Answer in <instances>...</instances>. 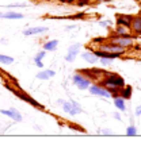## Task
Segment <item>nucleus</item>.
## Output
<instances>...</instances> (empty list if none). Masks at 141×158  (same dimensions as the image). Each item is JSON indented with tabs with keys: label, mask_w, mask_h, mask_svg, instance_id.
<instances>
[{
	"label": "nucleus",
	"mask_w": 141,
	"mask_h": 158,
	"mask_svg": "<svg viewBox=\"0 0 141 158\" xmlns=\"http://www.w3.org/2000/svg\"><path fill=\"white\" fill-rule=\"evenodd\" d=\"M57 45H59V41H57V39H53V41L46 42V44L43 45V49H45V50H49V52H53V50H56Z\"/></svg>",
	"instance_id": "17"
},
{
	"label": "nucleus",
	"mask_w": 141,
	"mask_h": 158,
	"mask_svg": "<svg viewBox=\"0 0 141 158\" xmlns=\"http://www.w3.org/2000/svg\"><path fill=\"white\" fill-rule=\"evenodd\" d=\"M119 96L121 98H124L125 100H128L132 98V87H124V88H121V92H119Z\"/></svg>",
	"instance_id": "16"
},
{
	"label": "nucleus",
	"mask_w": 141,
	"mask_h": 158,
	"mask_svg": "<svg viewBox=\"0 0 141 158\" xmlns=\"http://www.w3.org/2000/svg\"><path fill=\"white\" fill-rule=\"evenodd\" d=\"M45 54H46L45 52H39L38 54L35 56V58H34V62H38V61H41V60L43 58V57H45Z\"/></svg>",
	"instance_id": "22"
},
{
	"label": "nucleus",
	"mask_w": 141,
	"mask_h": 158,
	"mask_svg": "<svg viewBox=\"0 0 141 158\" xmlns=\"http://www.w3.org/2000/svg\"><path fill=\"white\" fill-rule=\"evenodd\" d=\"M54 74H56V72L54 70H42L39 72V73L37 74V78H39V80H49V78H52Z\"/></svg>",
	"instance_id": "12"
},
{
	"label": "nucleus",
	"mask_w": 141,
	"mask_h": 158,
	"mask_svg": "<svg viewBox=\"0 0 141 158\" xmlns=\"http://www.w3.org/2000/svg\"><path fill=\"white\" fill-rule=\"evenodd\" d=\"M98 50H102V52H106V53H117V54H124L125 53V48L122 46H118V45H114V44H100L99 45V49Z\"/></svg>",
	"instance_id": "3"
},
{
	"label": "nucleus",
	"mask_w": 141,
	"mask_h": 158,
	"mask_svg": "<svg viewBox=\"0 0 141 158\" xmlns=\"http://www.w3.org/2000/svg\"><path fill=\"white\" fill-rule=\"evenodd\" d=\"M48 30H49L48 27H33V28H29V30H24L23 34L24 35H35V34H42Z\"/></svg>",
	"instance_id": "10"
},
{
	"label": "nucleus",
	"mask_w": 141,
	"mask_h": 158,
	"mask_svg": "<svg viewBox=\"0 0 141 158\" xmlns=\"http://www.w3.org/2000/svg\"><path fill=\"white\" fill-rule=\"evenodd\" d=\"M113 35H130V27L122 26V24H117Z\"/></svg>",
	"instance_id": "11"
},
{
	"label": "nucleus",
	"mask_w": 141,
	"mask_h": 158,
	"mask_svg": "<svg viewBox=\"0 0 141 158\" xmlns=\"http://www.w3.org/2000/svg\"><path fill=\"white\" fill-rule=\"evenodd\" d=\"M73 82L76 84V87H77L79 89H88L90 84H91V80L76 72V74L73 76Z\"/></svg>",
	"instance_id": "4"
},
{
	"label": "nucleus",
	"mask_w": 141,
	"mask_h": 158,
	"mask_svg": "<svg viewBox=\"0 0 141 158\" xmlns=\"http://www.w3.org/2000/svg\"><path fill=\"white\" fill-rule=\"evenodd\" d=\"M35 65H37L38 68H42V65H43V64L41 62V61H38V62H35Z\"/></svg>",
	"instance_id": "26"
},
{
	"label": "nucleus",
	"mask_w": 141,
	"mask_h": 158,
	"mask_svg": "<svg viewBox=\"0 0 141 158\" xmlns=\"http://www.w3.org/2000/svg\"><path fill=\"white\" fill-rule=\"evenodd\" d=\"M114 104L118 110L121 111H126V107H125V99L124 98H115L114 99Z\"/></svg>",
	"instance_id": "18"
},
{
	"label": "nucleus",
	"mask_w": 141,
	"mask_h": 158,
	"mask_svg": "<svg viewBox=\"0 0 141 158\" xmlns=\"http://www.w3.org/2000/svg\"><path fill=\"white\" fill-rule=\"evenodd\" d=\"M24 4H16V7H23ZM10 7H15V4H11Z\"/></svg>",
	"instance_id": "30"
},
{
	"label": "nucleus",
	"mask_w": 141,
	"mask_h": 158,
	"mask_svg": "<svg viewBox=\"0 0 141 158\" xmlns=\"http://www.w3.org/2000/svg\"><path fill=\"white\" fill-rule=\"evenodd\" d=\"M3 115H6V116H10L11 119H14L15 122H22V115H20V112L18 111L16 108H11V110H2L0 111Z\"/></svg>",
	"instance_id": "9"
},
{
	"label": "nucleus",
	"mask_w": 141,
	"mask_h": 158,
	"mask_svg": "<svg viewBox=\"0 0 141 158\" xmlns=\"http://www.w3.org/2000/svg\"><path fill=\"white\" fill-rule=\"evenodd\" d=\"M6 87H7V88H8V89H10V91H11V92H14V93H15V95L18 96V98H20L22 100H24V102L30 103V104H31V106H33V107H35V108H39V110H43V107L41 106V104H39L38 102H35V100H34V99H33V98H30V96H29V95H26V93H23V92H20V91H16V89L11 88V87H10V85H8V84H7V82H6Z\"/></svg>",
	"instance_id": "2"
},
{
	"label": "nucleus",
	"mask_w": 141,
	"mask_h": 158,
	"mask_svg": "<svg viewBox=\"0 0 141 158\" xmlns=\"http://www.w3.org/2000/svg\"><path fill=\"white\" fill-rule=\"evenodd\" d=\"M71 103H72V106H73V108H75L76 111H77L79 114H80V112H83V108L80 107V104H79L77 102H75V100H71Z\"/></svg>",
	"instance_id": "21"
},
{
	"label": "nucleus",
	"mask_w": 141,
	"mask_h": 158,
	"mask_svg": "<svg viewBox=\"0 0 141 158\" xmlns=\"http://www.w3.org/2000/svg\"><path fill=\"white\" fill-rule=\"evenodd\" d=\"M126 134L128 135H137V128L134 126H130V127H128V130H126Z\"/></svg>",
	"instance_id": "20"
},
{
	"label": "nucleus",
	"mask_w": 141,
	"mask_h": 158,
	"mask_svg": "<svg viewBox=\"0 0 141 158\" xmlns=\"http://www.w3.org/2000/svg\"><path fill=\"white\" fill-rule=\"evenodd\" d=\"M61 2H64V3H73L75 0H61Z\"/></svg>",
	"instance_id": "29"
},
{
	"label": "nucleus",
	"mask_w": 141,
	"mask_h": 158,
	"mask_svg": "<svg viewBox=\"0 0 141 158\" xmlns=\"http://www.w3.org/2000/svg\"><path fill=\"white\" fill-rule=\"evenodd\" d=\"M80 44H75V45H72L69 49H68V54L65 56V60L68 61V62H72L75 58H76V56L79 54V50H80Z\"/></svg>",
	"instance_id": "8"
},
{
	"label": "nucleus",
	"mask_w": 141,
	"mask_h": 158,
	"mask_svg": "<svg viewBox=\"0 0 141 158\" xmlns=\"http://www.w3.org/2000/svg\"><path fill=\"white\" fill-rule=\"evenodd\" d=\"M117 24H122V26L130 27V23L133 20V15H128V14H117Z\"/></svg>",
	"instance_id": "7"
},
{
	"label": "nucleus",
	"mask_w": 141,
	"mask_h": 158,
	"mask_svg": "<svg viewBox=\"0 0 141 158\" xmlns=\"http://www.w3.org/2000/svg\"><path fill=\"white\" fill-rule=\"evenodd\" d=\"M130 31H133L134 35H141V15L133 16V20L130 23Z\"/></svg>",
	"instance_id": "6"
},
{
	"label": "nucleus",
	"mask_w": 141,
	"mask_h": 158,
	"mask_svg": "<svg viewBox=\"0 0 141 158\" xmlns=\"http://www.w3.org/2000/svg\"><path fill=\"white\" fill-rule=\"evenodd\" d=\"M63 110H64L67 114H69L71 116H75L76 114H79L77 111L73 108V106H72L71 102H64V103H63Z\"/></svg>",
	"instance_id": "13"
},
{
	"label": "nucleus",
	"mask_w": 141,
	"mask_h": 158,
	"mask_svg": "<svg viewBox=\"0 0 141 158\" xmlns=\"http://www.w3.org/2000/svg\"><path fill=\"white\" fill-rule=\"evenodd\" d=\"M134 38H136V35H110L108 42L128 49L130 46H133V44H134Z\"/></svg>",
	"instance_id": "1"
},
{
	"label": "nucleus",
	"mask_w": 141,
	"mask_h": 158,
	"mask_svg": "<svg viewBox=\"0 0 141 158\" xmlns=\"http://www.w3.org/2000/svg\"><path fill=\"white\" fill-rule=\"evenodd\" d=\"M108 23H110V22H108V20H104V22H99L100 26H107Z\"/></svg>",
	"instance_id": "25"
},
{
	"label": "nucleus",
	"mask_w": 141,
	"mask_h": 158,
	"mask_svg": "<svg viewBox=\"0 0 141 158\" xmlns=\"http://www.w3.org/2000/svg\"><path fill=\"white\" fill-rule=\"evenodd\" d=\"M99 132H102L103 135H111L113 134V131H110V130H103V131H99Z\"/></svg>",
	"instance_id": "24"
},
{
	"label": "nucleus",
	"mask_w": 141,
	"mask_h": 158,
	"mask_svg": "<svg viewBox=\"0 0 141 158\" xmlns=\"http://www.w3.org/2000/svg\"><path fill=\"white\" fill-rule=\"evenodd\" d=\"M0 18H6V19H22L23 14L19 12H6V14H0Z\"/></svg>",
	"instance_id": "15"
},
{
	"label": "nucleus",
	"mask_w": 141,
	"mask_h": 158,
	"mask_svg": "<svg viewBox=\"0 0 141 158\" xmlns=\"http://www.w3.org/2000/svg\"><path fill=\"white\" fill-rule=\"evenodd\" d=\"M137 115H141V107H140L139 110H137Z\"/></svg>",
	"instance_id": "31"
},
{
	"label": "nucleus",
	"mask_w": 141,
	"mask_h": 158,
	"mask_svg": "<svg viewBox=\"0 0 141 158\" xmlns=\"http://www.w3.org/2000/svg\"><path fill=\"white\" fill-rule=\"evenodd\" d=\"M114 118L117 120H121V116H119V114H114Z\"/></svg>",
	"instance_id": "27"
},
{
	"label": "nucleus",
	"mask_w": 141,
	"mask_h": 158,
	"mask_svg": "<svg viewBox=\"0 0 141 158\" xmlns=\"http://www.w3.org/2000/svg\"><path fill=\"white\" fill-rule=\"evenodd\" d=\"M102 2H108V0H94V3H102Z\"/></svg>",
	"instance_id": "28"
},
{
	"label": "nucleus",
	"mask_w": 141,
	"mask_h": 158,
	"mask_svg": "<svg viewBox=\"0 0 141 158\" xmlns=\"http://www.w3.org/2000/svg\"><path fill=\"white\" fill-rule=\"evenodd\" d=\"M0 62H2V64H6V65H10V64L14 62V58H12V57H8V56L0 54Z\"/></svg>",
	"instance_id": "19"
},
{
	"label": "nucleus",
	"mask_w": 141,
	"mask_h": 158,
	"mask_svg": "<svg viewBox=\"0 0 141 158\" xmlns=\"http://www.w3.org/2000/svg\"><path fill=\"white\" fill-rule=\"evenodd\" d=\"M90 92L91 95H95V96H103V98H110V92L107 91L106 88H103L102 85H90Z\"/></svg>",
	"instance_id": "5"
},
{
	"label": "nucleus",
	"mask_w": 141,
	"mask_h": 158,
	"mask_svg": "<svg viewBox=\"0 0 141 158\" xmlns=\"http://www.w3.org/2000/svg\"><path fill=\"white\" fill-rule=\"evenodd\" d=\"M100 62L103 64V65H108V64H110V58H100Z\"/></svg>",
	"instance_id": "23"
},
{
	"label": "nucleus",
	"mask_w": 141,
	"mask_h": 158,
	"mask_svg": "<svg viewBox=\"0 0 141 158\" xmlns=\"http://www.w3.org/2000/svg\"><path fill=\"white\" fill-rule=\"evenodd\" d=\"M82 57L83 58H84L86 61H88V62H91V64H95V62H98V58H99V57H98L95 53H92V52H90V53H84V54H82Z\"/></svg>",
	"instance_id": "14"
}]
</instances>
